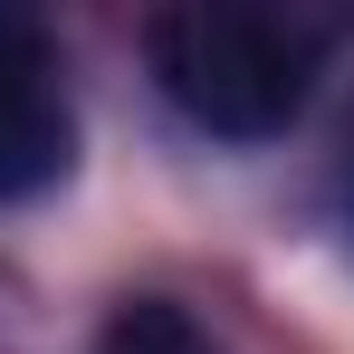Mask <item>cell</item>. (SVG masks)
I'll use <instances>...</instances> for the list:
<instances>
[{"label":"cell","mask_w":354,"mask_h":354,"mask_svg":"<svg viewBox=\"0 0 354 354\" xmlns=\"http://www.w3.org/2000/svg\"><path fill=\"white\" fill-rule=\"evenodd\" d=\"M67 153H77V124L58 86V39L29 10H0V201L48 192Z\"/></svg>","instance_id":"2"},{"label":"cell","mask_w":354,"mask_h":354,"mask_svg":"<svg viewBox=\"0 0 354 354\" xmlns=\"http://www.w3.org/2000/svg\"><path fill=\"white\" fill-rule=\"evenodd\" d=\"M153 48V77L201 134H230V144H259V134H288L316 96V58L326 39L288 19V10H239V0H192V10H163L144 29Z\"/></svg>","instance_id":"1"},{"label":"cell","mask_w":354,"mask_h":354,"mask_svg":"<svg viewBox=\"0 0 354 354\" xmlns=\"http://www.w3.org/2000/svg\"><path fill=\"white\" fill-rule=\"evenodd\" d=\"M96 354H211V345H201V326L182 316L173 297H134V306H115V316H106Z\"/></svg>","instance_id":"3"}]
</instances>
